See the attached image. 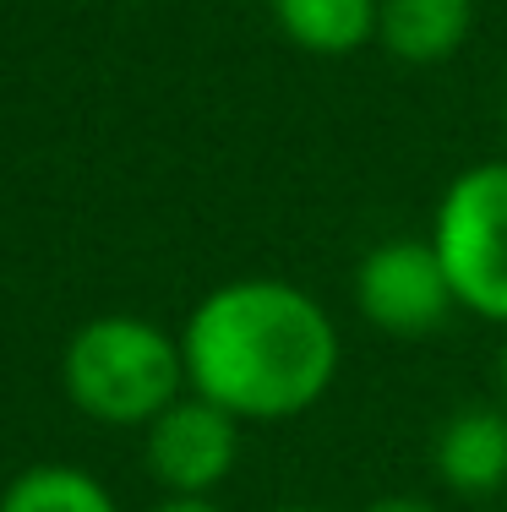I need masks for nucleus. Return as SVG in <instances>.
I'll return each mask as SVG.
<instances>
[{
	"mask_svg": "<svg viewBox=\"0 0 507 512\" xmlns=\"http://www.w3.org/2000/svg\"><path fill=\"white\" fill-rule=\"evenodd\" d=\"M60 387L99 425H148L186 393L180 338L142 316H93L60 355Z\"/></svg>",
	"mask_w": 507,
	"mask_h": 512,
	"instance_id": "nucleus-2",
	"label": "nucleus"
},
{
	"mask_svg": "<svg viewBox=\"0 0 507 512\" xmlns=\"http://www.w3.org/2000/svg\"><path fill=\"white\" fill-rule=\"evenodd\" d=\"M475 33V0H377V44L404 66H442Z\"/></svg>",
	"mask_w": 507,
	"mask_h": 512,
	"instance_id": "nucleus-7",
	"label": "nucleus"
},
{
	"mask_svg": "<svg viewBox=\"0 0 507 512\" xmlns=\"http://www.w3.org/2000/svg\"><path fill=\"white\" fill-rule=\"evenodd\" d=\"M0 512H120L110 485L77 463H33L0 496Z\"/></svg>",
	"mask_w": 507,
	"mask_h": 512,
	"instance_id": "nucleus-9",
	"label": "nucleus"
},
{
	"mask_svg": "<svg viewBox=\"0 0 507 512\" xmlns=\"http://www.w3.org/2000/svg\"><path fill=\"white\" fill-rule=\"evenodd\" d=\"M148 512H224L213 496H164L159 507H148Z\"/></svg>",
	"mask_w": 507,
	"mask_h": 512,
	"instance_id": "nucleus-11",
	"label": "nucleus"
},
{
	"mask_svg": "<svg viewBox=\"0 0 507 512\" xmlns=\"http://www.w3.org/2000/svg\"><path fill=\"white\" fill-rule=\"evenodd\" d=\"M497 371H502V393H507V344H502V365H497Z\"/></svg>",
	"mask_w": 507,
	"mask_h": 512,
	"instance_id": "nucleus-12",
	"label": "nucleus"
},
{
	"mask_svg": "<svg viewBox=\"0 0 507 512\" xmlns=\"http://www.w3.org/2000/svg\"><path fill=\"white\" fill-rule=\"evenodd\" d=\"M502 120H507V115H502Z\"/></svg>",
	"mask_w": 507,
	"mask_h": 512,
	"instance_id": "nucleus-14",
	"label": "nucleus"
},
{
	"mask_svg": "<svg viewBox=\"0 0 507 512\" xmlns=\"http://www.w3.org/2000/svg\"><path fill=\"white\" fill-rule=\"evenodd\" d=\"M431 246L458 311L507 327V158L469 164L448 180L431 213Z\"/></svg>",
	"mask_w": 507,
	"mask_h": 512,
	"instance_id": "nucleus-3",
	"label": "nucleus"
},
{
	"mask_svg": "<svg viewBox=\"0 0 507 512\" xmlns=\"http://www.w3.org/2000/svg\"><path fill=\"white\" fill-rule=\"evenodd\" d=\"M191 393L240 425L295 420L328 398L344 344L333 316L289 278H229L191 306L180 327Z\"/></svg>",
	"mask_w": 507,
	"mask_h": 512,
	"instance_id": "nucleus-1",
	"label": "nucleus"
},
{
	"mask_svg": "<svg viewBox=\"0 0 507 512\" xmlns=\"http://www.w3.org/2000/svg\"><path fill=\"white\" fill-rule=\"evenodd\" d=\"M268 6L300 55L344 60L377 44V0H268Z\"/></svg>",
	"mask_w": 507,
	"mask_h": 512,
	"instance_id": "nucleus-8",
	"label": "nucleus"
},
{
	"mask_svg": "<svg viewBox=\"0 0 507 512\" xmlns=\"http://www.w3.org/2000/svg\"><path fill=\"white\" fill-rule=\"evenodd\" d=\"M273 512H328V507H273Z\"/></svg>",
	"mask_w": 507,
	"mask_h": 512,
	"instance_id": "nucleus-13",
	"label": "nucleus"
},
{
	"mask_svg": "<svg viewBox=\"0 0 507 512\" xmlns=\"http://www.w3.org/2000/svg\"><path fill=\"white\" fill-rule=\"evenodd\" d=\"M142 458L164 496H213L235 474L240 420L186 387L159 420L142 425Z\"/></svg>",
	"mask_w": 507,
	"mask_h": 512,
	"instance_id": "nucleus-5",
	"label": "nucleus"
},
{
	"mask_svg": "<svg viewBox=\"0 0 507 512\" xmlns=\"http://www.w3.org/2000/svg\"><path fill=\"white\" fill-rule=\"evenodd\" d=\"M355 306L388 338H431L458 311L453 284L431 235H393L377 240L355 262Z\"/></svg>",
	"mask_w": 507,
	"mask_h": 512,
	"instance_id": "nucleus-4",
	"label": "nucleus"
},
{
	"mask_svg": "<svg viewBox=\"0 0 507 512\" xmlns=\"http://www.w3.org/2000/svg\"><path fill=\"white\" fill-rule=\"evenodd\" d=\"M431 474L458 496L507 491V409L469 404L431 431Z\"/></svg>",
	"mask_w": 507,
	"mask_h": 512,
	"instance_id": "nucleus-6",
	"label": "nucleus"
},
{
	"mask_svg": "<svg viewBox=\"0 0 507 512\" xmlns=\"http://www.w3.org/2000/svg\"><path fill=\"white\" fill-rule=\"evenodd\" d=\"M366 512H442V507L426 502V496H404V491H398V496H377Z\"/></svg>",
	"mask_w": 507,
	"mask_h": 512,
	"instance_id": "nucleus-10",
	"label": "nucleus"
}]
</instances>
